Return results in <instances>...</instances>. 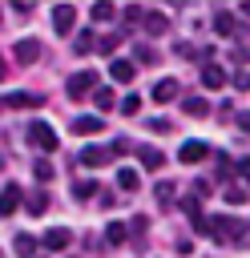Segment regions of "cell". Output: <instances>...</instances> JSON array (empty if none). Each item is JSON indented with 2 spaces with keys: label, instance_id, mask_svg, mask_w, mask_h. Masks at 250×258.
I'll list each match as a JSON object with an SVG mask.
<instances>
[{
  "label": "cell",
  "instance_id": "6",
  "mask_svg": "<svg viewBox=\"0 0 250 258\" xmlns=\"http://www.w3.org/2000/svg\"><path fill=\"white\" fill-rule=\"evenodd\" d=\"M73 20H77V8H73V4H56V8H52L56 32H73Z\"/></svg>",
  "mask_w": 250,
  "mask_h": 258
},
{
  "label": "cell",
  "instance_id": "19",
  "mask_svg": "<svg viewBox=\"0 0 250 258\" xmlns=\"http://www.w3.org/2000/svg\"><path fill=\"white\" fill-rule=\"evenodd\" d=\"M181 109H185V117H206V113H210V105H206L202 97H185Z\"/></svg>",
  "mask_w": 250,
  "mask_h": 258
},
{
  "label": "cell",
  "instance_id": "10",
  "mask_svg": "<svg viewBox=\"0 0 250 258\" xmlns=\"http://www.w3.org/2000/svg\"><path fill=\"white\" fill-rule=\"evenodd\" d=\"M206 153H210V149H206V141H185V145L177 149V161H185V165H190V161H202Z\"/></svg>",
  "mask_w": 250,
  "mask_h": 258
},
{
  "label": "cell",
  "instance_id": "17",
  "mask_svg": "<svg viewBox=\"0 0 250 258\" xmlns=\"http://www.w3.org/2000/svg\"><path fill=\"white\" fill-rule=\"evenodd\" d=\"M117 185H121V189H129V194H133V189H137V185H141V177H137V169H129V165H121V169H117Z\"/></svg>",
  "mask_w": 250,
  "mask_h": 258
},
{
  "label": "cell",
  "instance_id": "4",
  "mask_svg": "<svg viewBox=\"0 0 250 258\" xmlns=\"http://www.w3.org/2000/svg\"><path fill=\"white\" fill-rule=\"evenodd\" d=\"M20 202H24V189H20L16 181H8V185L0 189V218H12V214L20 210Z\"/></svg>",
  "mask_w": 250,
  "mask_h": 258
},
{
  "label": "cell",
  "instance_id": "12",
  "mask_svg": "<svg viewBox=\"0 0 250 258\" xmlns=\"http://www.w3.org/2000/svg\"><path fill=\"white\" fill-rule=\"evenodd\" d=\"M109 73H113V81L129 85V81L137 77V64H133V60H113V69H109Z\"/></svg>",
  "mask_w": 250,
  "mask_h": 258
},
{
  "label": "cell",
  "instance_id": "40",
  "mask_svg": "<svg viewBox=\"0 0 250 258\" xmlns=\"http://www.w3.org/2000/svg\"><path fill=\"white\" fill-rule=\"evenodd\" d=\"M242 12H246V16H250V0H246V4H242Z\"/></svg>",
  "mask_w": 250,
  "mask_h": 258
},
{
  "label": "cell",
  "instance_id": "30",
  "mask_svg": "<svg viewBox=\"0 0 250 258\" xmlns=\"http://www.w3.org/2000/svg\"><path fill=\"white\" fill-rule=\"evenodd\" d=\"M73 48H77V52H89V48H93V32H81V36H77V44H73Z\"/></svg>",
  "mask_w": 250,
  "mask_h": 258
},
{
  "label": "cell",
  "instance_id": "18",
  "mask_svg": "<svg viewBox=\"0 0 250 258\" xmlns=\"http://www.w3.org/2000/svg\"><path fill=\"white\" fill-rule=\"evenodd\" d=\"M113 16H117V8H113V4H105V0L89 8V20H97V24H105V20H113Z\"/></svg>",
  "mask_w": 250,
  "mask_h": 258
},
{
  "label": "cell",
  "instance_id": "38",
  "mask_svg": "<svg viewBox=\"0 0 250 258\" xmlns=\"http://www.w3.org/2000/svg\"><path fill=\"white\" fill-rule=\"evenodd\" d=\"M238 89H250V73H242V77H238Z\"/></svg>",
  "mask_w": 250,
  "mask_h": 258
},
{
  "label": "cell",
  "instance_id": "11",
  "mask_svg": "<svg viewBox=\"0 0 250 258\" xmlns=\"http://www.w3.org/2000/svg\"><path fill=\"white\" fill-rule=\"evenodd\" d=\"M69 242H73V234H69L65 226H52V230H44V246H48V250H65Z\"/></svg>",
  "mask_w": 250,
  "mask_h": 258
},
{
  "label": "cell",
  "instance_id": "25",
  "mask_svg": "<svg viewBox=\"0 0 250 258\" xmlns=\"http://www.w3.org/2000/svg\"><path fill=\"white\" fill-rule=\"evenodd\" d=\"M48 210V194H32L28 198V214H44Z\"/></svg>",
  "mask_w": 250,
  "mask_h": 258
},
{
  "label": "cell",
  "instance_id": "16",
  "mask_svg": "<svg viewBox=\"0 0 250 258\" xmlns=\"http://www.w3.org/2000/svg\"><path fill=\"white\" fill-rule=\"evenodd\" d=\"M97 129H101V117H77V121H73V133H77V137H89V133H97Z\"/></svg>",
  "mask_w": 250,
  "mask_h": 258
},
{
  "label": "cell",
  "instance_id": "14",
  "mask_svg": "<svg viewBox=\"0 0 250 258\" xmlns=\"http://www.w3.org/2000/svg\"><path fill=\"white\" fill-rule=\"evenodd\" d=\"M137 157H141V165H145V169H161V165H165L161 149H149V145H137Z\"/></svg>",
  "mask_w": 250,
  "mask_h": 258
},
{
  "label": "cell",
  "instance_id": "3",
  "mask_svg": "<svg viewBox=\"0 0 250 258\" xmlns=\"http://www.w3.org/2000/svg\"><path fill=\"white\" fill-rule=\"evenodd\" d=\"M93 89H97V73H93V69L73 73V77H69V85H65V93H69V97H85V93H93Z\"/></svg>",
  "mask_w": 250,
  "mask_h": 258
},
{
  "label": "cell",
  "instance_id": "42",
  "mask_svg": "<svg viewBox=\"0 0 250 258\" xmlns=\"http://www.w3.org/2000/svg\"><path fill=\"white\" fill-rule=\"evenodd\" d=\"M0 20H4V16H0Z\"/></svg>",
  "mask_w": 250,
  "mask_h": 258
},
{
  "label": "cell",
  "instance_id": "1",
  "mask_svg": "<svg viewBox=\"0 0 250 258\" xmlns=\"http://www.w3.org/2000/svg\"><path fill=\"white\" fill-rule=\"evenodd\" d=\"M206 234L214 242H246V222H238L230 214H214V218H206Z\"/></svg>",
  "mask_w": 250,
  "mask_h": 258
},
{
  "label": "cell",
  "instance_id": "23",
  "mask_svg": "<svg viewBox=\"0 0 250 258\" xmlns=\"http://www.w3.org/2000/svg\"><path fill=\"white\" fill-rule=\"evenodd\" d=\"M93 97H97V109H101V113H105V109H113V105H117V93H113V89H97V93H93Z\"/></svg>",
  "mask_w": 250,
  "mask_h": 258
},
{
  "label": "cell",
  "instance_id": "31",
  "mask_svg": "<svg viewBox=\"0 0 250 258\" xmlns=\"http://www.w3.org/2000/svg\"><path fill=\"white\" fill-rule=\"evenodd\" d=\"M194 198H198V202H202V198H210V181H206V177H198V181H194Z\"/></svg>",
  "mask_w": 250,
  "mask_h": 258
},
{
  "label": "cell",
  "instance_id": "8",
  "mask_svg": "<svg viewBox=\"0 0 250 258\" xmlns=\"http://www.w3.org/2000/svg\"><path fill=\"white\" fill-rule=\"evenodd\" d=\"M12 52H16V60H20V64H32V60L40 56V44L28 36V40H16V48H12Z\"/></svg>",
  "mask_w": 250,
  "mask_h": 258
},
{
  "label": "cell",
  "instance_id": "5",
  "mask_svg": "<svg viewBox=\"0 0 250 258\" xmlns=\"http://www.w3.org/2000/svg\"><path fill=\"white\" fill-rule=\"evenodd\" d=\"M109 157H113V149H105V145H89V149H81V165H89V169H101Z\"/></svg>",
  "mask_w": 250,
  "mask_h": 258
},
{
  "label": "cell",
  "instance_id": "21",
  "mask_svg": "<svg viewBox=\"0 0 250 258\" xmlns=\"http://www.w3.org/2000/svg\"><path fill=\"white\" fill-rule=\"evenodd\" d=\"M12 250H16L20 258H32V254H36V242H32L28 234H16V238H12Z\"/></svg>",
  "mask_w": 250,
  "mask_h": 258
},
{
  "label": "cell",
  "instance_id": "41",
  "mask_svg": "<svg viewBox=\"0 0 250 258\" xmlns=\"http://www.w3.org/2000/svg\"><path fill=\"white\" fill-rule=\"evenodd\" d=\"M0 258H4V250H0Z\"/></svg>",
  "mask_w": 250,
  "mask_h": 258
},
{
  "label": "cell",
  "instance_id": "37",
  "mask_svg": "<svg viewBox=\"0 0 250 258\" xmlns=\"http://www.w3.org/2000/svg\"><path fill=\"white\" fill-rule=\"evenodd\" d=\"M238 173H242V177H250V157H238Z\"/></svg>",
  "mask_w": 250,
  "mask_h": 258
},
{
  "label": "cell",
  "instance_id": "34",
  "mask_svg": "<svg viewBox=\"0 0 250 258\" xmlns=\"http://www.w3.org/2000/svg\"><path fill=\"white\" fill-rule=\"evenodd\" d=\"M149 129H157V133H169V121H161V117H153V121H149Z\"/></svg>",
  "mask_w": 250,
  "mask_h": 258
},
{
  "label": "cell",
  "instance_id": "36",
  "mask_svg": "<svg viewBox=\"0 0 250 258\" xmlns=\"http://www.w3.org/2000/svg\"><path fill=\"white\" fill-rule=\"evenodd\" d=\"M234 121H238V129H242V133H250V113H238Z\"/></svg>",
  "mask_w": 250,
  "mask_h": 258
},
{
  "label": "cell",
  "instance_id": "9",
  "mask_svg": "<svg viewBox=\"0 0 250 258\" xmlns=\"http://www.w3.org/2000/svg\"><path fill=\"white\" fill-rule=\"evenodd\" d=\"M226 81H230L226 69H218V64H206V69H202V85H206V89H226Z\"/></svg>",
  "mask_w": 250,
  "mask_h": 258
},
{
  "label": "cell",
  "instance_id": "27",
  "mask_svg": "<svg viewBox=\"0 0 250 258\" xmlns=\"http://www.w3.org/2000/svg\"><path fill=\"white\" fill-rule=\"evenodd\" d=\"M73 194H77L81 202H89V198H93V194H101V189H97V185H89V181H81V185H73Z\"/></svg>",
  "mask_w": 250,
  "mask_h": 258
},
{
  "label": "cell",
  "instance_id": "26",
  "mask_svg": "<svg viewBox=\"0 0 250 258\" xmlns=\"http://www.w3.org/2000/svg\"><path fill=\"white\" fill-rule=\"evenodd\" d=\"M222 198H226L230 206H242V202H246V189H242V185H230V189H226Z\"/></svg>",
  "mask_w": 250,
  "mask_h": 258
},
{
  "label": "cell",
  "instance_id": "13",
  "mask_svg": "<svg viewBox=\"0 0 250 258\" xmlns=\"http://www.w3.org/2000/svg\"><path fill=\"white\" fill-rule=\"evenodd\" d=\"M8 105H12V109H40V105H44V97H36V93H12V97H8Z\"/></svg>",
  "mask_w": 250,
  "mask_h": 258
},
{
  "label": "cell",
  "instance_id": "29",
  "mask_svg": "<svg viewBox=\"0 0 250 258\" xmlns=\"http://www.w3.org/2000/svg\"><path fill=\"white\" fill-rule=\"evenodd\" d=\"M32 173H36V177H40V181H48V177H52V173H56V169H52V165H48V161H36V165H32Z\"/></svg>",
  "mask_w": 250,
  "mask_h": 258
},
{
  "label": "cell",
  "instance_id": "2",
  "mask_svg": "<svg viewBox=\"0 0 250 258\" xmlns=\"http://www.w3.org/2000/svg\"><path fill=\"white\" fill-rule=\"evenodd\" d=\"M24 137H28V145H32V149H44V153H48V149H56V145H60V137H56V129H52V125H48V121H32V125H28V133H24Z\"/></svg>",
  "mask_w": 250,
  "mask_h": 258
},
{
  "label": "cell",
  "instance_id": "22",
  "mask_svg": "<svg viewBox=\"0 0 250 258\" xmlns=\"http://www.w3.org/2000/svg\"><path fill=\"white\" fill-rule=\"evenodd\" d=\"M173 194H177V185H173V181H161V185H157V206L169 210V206H173Z\"/></svg>",
  "mask_w": 250,
  "mask_h": 258
},
{
  "label": "cell",
  "instance_id": "33",
  "mask_svg": "<svg viewBox=\"0 0 250 258\" xmlns=\"http://www.w3.org/2000/svg\"><path fill=\"white\" fill-rule=\"evenodd\" d=\"M145 226H149V222H145V218H141V214H137V218H133V222H129V230H133V234H137V238H141V234H145Z\"/></svg>",
  "mask_w": 250,
  "mask_h": 258
},
{
  "label": "cell",
  "instance_id": "32",
  "mask_svg": "<svg viewBox=\"0 0 250 258\" xmlns=\"http://www.w3.org/2000/svg\"><path fill=\"white\" fill-rule=\"evenodd\" d=\"M97 48H101V52H113V48H117V36H113V32H109V36H101V40H97Z\"/></svg>",
  "mask_w": 250,
  "mask_h": 258
},
{
  "label": "cell",
  "instance_id": "24",
  "mask_svg": "<svg viewBox=\"0 0 250 258\" xmlns=\"http://www.w3.org/2000/svg\"><path fill=\"white\" fill-rule=\"evenodd\" d=\"M214 28H218L222 36H230V32H234V16H230V12H218V16H214Z\"/></svg>",
  "mask_w": 250,
  "mask_h": 258
},
{
  "label": "cell",
  "instance_id": "7",
  "mask_svg": "<svg viewBox=\"0 0 250 258\" xmlns=\"http://www.w3.org/2000/svg\"><path fill=\"white\" fill-rule=\"evenodd\" d=\"M149 97H153L157 105H165V101H173V97H177V81H173V77H161V81L153 85V93H149Z\"/></svg>",
  "mask_w": 250,
  "mask_h": 258
},
{
  "label": "cell",
  "instance_id": "35",
  "mask_svg": "<svg viewBox=\"0 0 250 258\" xmlns=\"http://www.w3.org/2000/svg\"><path fill=\"white\" fill-rule=\"evenodd\" d=\"M109 149H113V153H129V141H125V137H117V141H113Z\"/></svg>",
  "mask_w": 250,
  "mask_h": 258
},
{
  "label": "cell",
  "instance_id": "39",
  "mask_svg": "<svg viewBox=\"0 0 250 258\" xmlns=\"http://www.w3.org/2000/svg\"><path fill=\"white\" fill-rule=\"evenodd\" d=\"M4 77H8V64H4V56H0V81H4Z\"/></svg>",
  "mask_w": 250,
  "mask_h": 258
},
{
  "label": "cell",
  "instance_id": "15",
  "mask_svg": "<svg viewBox=\"0 0 250 258\" xmlns=\"http://www.w3.org/2000/svg\"><path fill=\"white\" fill-rule=\"evenodd\" d=\"M141 20H145V28H149V32H153V36H157V32H165V28H169V16H165V12H145V16H141Z\"/></svg>",
  "mask_w": 250,
  "mask_h": 258
},
{
  "label": "cell",
  "instance_id": "28",
  "mask_svg": "<svg viewBox=\"0 0 250 258\" xmlns=\"http://www.w3.org/2000/svg\"><path fill=\"white\" fill-rule=\"evenodd\" d=\"M137 109H141V97H125V101H121V113H125V117H133Z\"/></svg>",
  "mask_w": 250,
  "mask_h": 258
},
{
  "label": "cell",
  "instance_id": "20",
  "mask_svg": "<svg viewBox=\"0 0 250 258\" xmlns=\"http://www.w3.org/2000/svg\"><path fill=\"white\" fill-rule=\"evenodd\" d=\"M125 238H129V226H125V222H113V226L105 230V242H109V246H121Z\"/></svg>",
  "mask_w": 250,
  "mask_h": 258
}]
</instances>
